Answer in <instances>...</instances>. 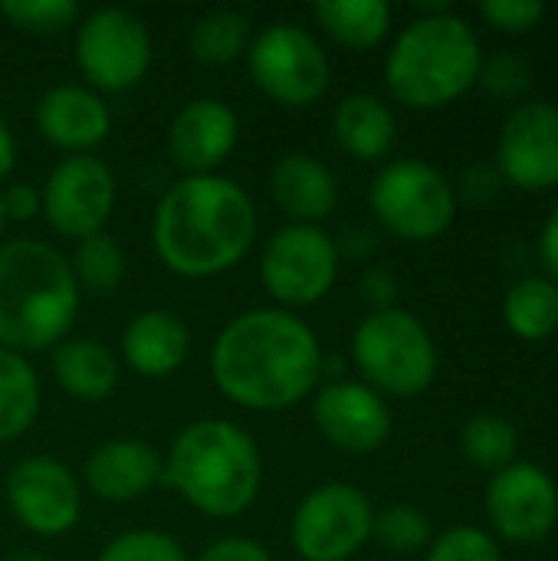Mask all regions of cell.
Here are the masks:
<instances>
[{
    "instance_id": "cell-1",
    "label": "cell",
    "mask_w": 558,
    "mask_h": 561,
    "mask_svg": "<svg viewBox=\"0 0 558 561\" xmlns=\"http://www.w3.org/2000/svg\"><path fill=\"white\" fill-rule=\"evenodd\" d=\"M210 371L220 394L250 411H286L306 401L322 375L316 332L283 309L237 316L214 342Z\"/></svg>"
},
{
    "instance_id": "cell-2",
    "label": "cell",
    "mask_w": 558,
    "mask_h": 561,
    "mask_svg": "<svg viewBox=\"0 0 558 561\" xmlns=\"http://www.w3.org/2000/svg\"><path fill=\"white\" fill-rule=\"evenodd\" d=\"M257 237V207L250 194L220 174L174 181L151 224L158 260L187 279H207L234 270Z\"/></svg>"
},
{
    "instance_id": "cell-3",
    "label": "cell",
    "mask_w": 558,
    "mask_h": 561,
    "mask_svg": "<svg viewBox=\"0 0 558 561\" xmlns=\"http://www.w3.org/2000/svg\"><path fill=\"white\" fill-rule=\"evenodd\" d=\"M79 309V286L62 253L39 240L0 247V348L26 355L56 345Z\"/></svg>"
},
{
    "instance_id": "cell-4",
    "label": "cell",
    "mask_w": 558,
    "mask_h": 561,
    "mask_svg": "<svg viewBox=\"0 0 558 561\" xmlns=\"http://www.w3.org/2000/svg\"><path fill=\"white\" fill-rule=\"evenodd\" d=\"M161 480L197 513L230 519L253 506L263 483V460L253 437L237 424L194 421L174 437Z\"/></svg>"
},
{
    "instance_id": "cell-5",
    "label": "cell",
    "mask_w": 558,
    "mask_h": 561,
    "mask_svg": "<svg viewBox=\"0 0 558 561\" xmlns=\"http://www.w3.org/2000/svg\"><path fill=\"white\" fill-rule=\"evenodd\" d=\"M483 49L474 26L444 10L411 20L385 59L388 92L408 108H444L477 85Z\"/></svg>"
},
{
    "instance_id": "cell-6",
    "label": "cell",
    "mask_w": 558,
    "mask_h": 561,
    "mask_svg": "<svg viewBox=\"0 0 558 561\" xmlns=\"http://www.w3.org/2000/svg\"><path fill=\"white\" fill-rule=\"evenodd\" d=\"M365 385L388 398H418L437 378V345L424 322L405 309L368 312L352 339Z\"/></svg>"
},
{
    "instance_id": "cell-7",
    "label": "cell",
    "mask_w": 558,
    "mask_h": 561,
    "mask_svg": "<svg viewBox=\"0 0 558 561\" xmlns=\"http://www.w3.org/2000/svg\"><path fill=\"white\" fill-rule=\"evenodd\" d=\"M378 224L408 243H428L451 230L457 217L454 181L418 158H401L385 164L368 191Z\"/></svg>"
},
{
    "instance_id": "cell-8",
    "label": "cell",
    "mask_w": 558,
    "mask_h": 561,
    "mask_svg": "<svg viewBox=\"0 0 558 561\" xmlns=\"http://www.w3.org/2000/svg\"><path fill=\"white\" fill-rule=\"evenodd\" d=\"M250 76L260 92H266L280 105H312L329 89V56L312 33L293 23L266 26L250 53Z\"/></svg>"
},
{
    "instance_id": "cell-9",
    "label": "cell",
    "mask_w": 558,
    "mask_h": 561,
    "mask_svg": "<svg viewBox=\"0 0 558 561\" xmlns=\"http://www.w3.org/2000/svg\"><path fill=\"white\" fill-rule=\"evenodd\" d=\"M372 526L375 510L365 490L326 483L299 503L289 536L303 561H349L372 539Z\"/></svg>"
},
{
    "instance_id": "cell-10",
    "label": "cell",
    "mask_w": 558,
    "mask_h": 561,
    "mask_svg": "<svg viewBox=\"0 0 558 561\" xmlns=\"http://www.w3.org/2000/svg\"><path fill=\"white\" fill-rule=\"evenodd\" d=\"M339 276V250L322 227L289 224L266 240L260 256V279L276 302L312 306Z\"/></svg>"
},
{
    "instance_id": "cell-11",
    "label": "cell",
    "mask_w": 558,
    "mask_h": 561,
    "mask_svg": "<svg viewBox=\"0 0 558 561\" xmlns=\"http://www.w3.org/2000/svg\"><path fill=\"white\" fill-rule=\"evenodd\" d=\"M76 62L86 79L105 92H125L138 85L151 66L148 26L118 7L89 13L76 33Z\"/></svg>"
},
{
    "instance_id": "cell-12",
    "label": "cell",
    "mask_w": 558,
    "mask_h": 561,
    "mask_svg": "<svg viewBox=\"0 0 558 561\" xmlns=\"http://www.w3.org/2000/svg\"><path fill=\"white\" fill-rule=\"evenodd\" d=\"M483 510L500 539L539 546L558 526V483L546 467L516 460L490 477Z\"/></svg>"
},
{
    "instance_id": "cell-13",
    "label": "cell",
    "mask_w": 558,
    "mask_h": 561,
    "mask_svg": "<svg viewBox=\"0 0 558 561\" xmlns=\"http://www.w3.org/2000/svg\"><path fill=\"white\" fill-rule=\"evenodd\" d=\"M43 217L59 237L86 240L102 233L115 207V174L95 154L59 161L43 187Z\"/></svg>"
},
{
    "instance_id": "cell-14",
    "label": "cell",
    "mask_w": 558,
    "mask_h": 561,
    "mask_svg": "<svg viewBox=\"0 0 558 561\" xmlns=\"http://www.w3.org/2000/svg\"><path fill=\"white\" fill-rule=\"evenodd\" d=\"M503 181L526 194L558 187V105L549 99L520 102L497 141V161Z\"/></svg>"
},
{
    "instance_id": "cell-15",
    "label": "cell",
    "mask_w": 558,
    "mask_h": 561,
    "mask_svg": "<svg viewBox=\"0 0 558 561\" xmlns=\"http://www.w3.org/2000/svg\"><path fill=\"white\" fill-rule=\"evenodd\" d=\"M13 516L36 536H62L79 523V483L53 457H26L7 477Z\"/></svg>"
},
{
    "instance_id": "cell-16",
    "label": "cell",
    "mask_w": 558,
    "mask_h": 561,
    "mask_svg": "<svg viewBox=\"0 0 558 561\" xmlns=\"http://www.w3.org/2000/svg\"><path fill=\"white\" fill-rule=\"evenodd\" d=\"M319 434L342 454L365 457L388 444L391 408L365 381H332L312 401Z\"/></svg>"
},
{
    "instance_id": "cell-17",
    "label": "cell",
    "mask_w": 558,
    "mask_h": 561,
    "mask_svg": "<svg viewBox=\"0 0 558 561\" xmlns=\"http://www.w3.org/2000/svg\"><path fill=\"white\" fill-rule=\"evenodd\" d=\"M237 145V115L220 99H194L187 102L168 131V151L187 178L194 174H214L217 164L227 161V154Z\"/></svg>"
},
{
    "instance_id": "cell-18",
    "label": "cell",
    "mask_w": 558,
    "mask_h": 561,
    "mask_svg": "<svg viewBox=\"0 0 558 561\" xmlns=\"http://www.w3.org/2000/svg\"><path fill=\"white\" fill-rule=\"evenodd\" d=\"M36 128L49 145L86 154L89 148L105 141L112 115L95 92L82 85H56L36 105Z\"/></svg>"
},
{
    "instance_id": "cell-19",
    "label": "cell",
    "mask_w": 558,
    "mask_h": 561,
    "mask_svg": "<svg viewBox=\"0 0 558 561\" xmlns=\"http://www.w3.org/2000/svg\"><path fill=\"white\" fill-rule=\"evenodd\" d=\"M270 191L286 217L309 227H319V220H326L339 204L335 174L319 158L303 151H289L273 164Z\"/></svg>"
},
{
    "instance_id": "cell-20",
    "label": "cell",
    "mask_w": 558,
    "mask_h": 561,
    "mask_svg": "<svg viewBox=\"0 0 558 561\" xmlns=\"http://www.w3.org/2000/svg\"><path fill=\"white\" fill-rule=\"evenodd\" d=\"M158 480L161 460L145 440H109L86 463V483L105 503H132Z\"/></svg>"
},
{
    "instance_id": "cell-21",
    "label": "cell",
    "mask_w": 558,
    "mask_h": 561,
    "mask_svg": "<svg viewBox=\"0 0 558 561\" xmlns=\"http://www.w3.org/2000/svg\"><path fill=\"white\" fill-rule=\"evenodd\" d=\"M122 352L128 368L145 378H168L174 375L191 352L187 325L168 309H148L125 325Z\"/></svg>"
},
{
    "instance_id": "cell-22",
    "label": "cell",
    "mask_w": 558,
    "mask_h": 561,
    "mask_svg": "<svg viewBox=\"0 0 558 561\" xmlns=\"http://www.w3.org/2000/svg\"><path fill=\"white\" fill-rule=\"evenodd\" d=\"M332 135L352 158L378 161L395 148L398 122L385 99H378L372 92H355L335 105Z\"/></svg>"
},
{
    "instance_id": "cell-23",
    "label": "cell",
    "mask_w": 558,
    "mask_h": 561,
    "mask_svg": "<svg viewBox=\"0 0 558 561\" xmlns=\"http://www.w3.org/2000/svg\"><path fill=\"white\" fill-rule=\"evenodd\" d=\"M53 375L62 391L79 401H105L118 385L115 355L95 339L62 342L53 355Z\"/></svg>"
},
{
    "instance_id": "cell-24",
    "label": "cell",
    "mask_w": 558,
    "mask_h": 561,
    "mask_svg": "<svg viewBox=\"0 0 558 561\" xmlns=\"http://www.w3.org/2000/svg\"><path fill=\"white\" fill-rule=\"evenodd\" d=\"M312 13L322 33L349 49H372L391 30V7L385 0H322Z\"/></svg>"
},
{
    "instance_id": "cell-25",
    "label": "cell",
    "mask_w": 558,
    "mask_h": 561,
    "mask_svg": "<svg viewBox=\"0 0 558 561\" xmlns=\"http://www.w3.org/2000/svg\"><path fill=\"white\" fill-rule=\"evenodd\" d=\"M503 322L523 342L558 335V283L549 276H523L503 296Z\"/></svg>"
},
{
    "instance_id": "cell-26",
    "label": "cell",
    "mask_w": 558,
    "mask_h": 561,
    "mask_svg": "<svg viewBox=\"0 0 558 561\" xmlns=\"http://www.w3.org/2000/svg\"><path fill=\"white\" fill-rule=\"evenodd\" d=\"M39 414V378L16 352L0 348V444L23 437Z\"/></svg>"
},
{
    "instance_id": "cell-27",
    "label": "cell",
    "mask_w": 558,
    "mask_h": 561,
    "mask_svg": "<svg viewBox=\"0 0 558 561\" xmlns=\"http://www.w3.org/2000/svg\"><path fill=\"white\" fill-rule=\"evenodd\" d=\"M460 454L487 473H500L520 460V431L510 417L480 411L460 431Z\"/></svg>"
},
{
    "instance_id": "cell-28",
    "label": "cell",
    "mask_w": 558,
    "mask_h": 561,
    "mask_svg": "<svg viewBox=\"0 0 558 561\" xmlns=\"http://www.w3.org/2000/svg\"><path fill=\"white\" fill-rule=\"evenodd\" d=\"M250 43V20L237 10H214L191 26V56L201 66H227Z\"/></svg>"
},
{
    "instance_id": "cell-29",
    "label": "cell",
    "mask_w": 558,
    "mask_h": 561,
    "mask_svg": "<svg viewBox=\"0 0 558 561\" xmlns=\"http://www.w3.org/2000/svg\"><path fill=\"white\" fill-rule=\"evenodd\" d=\"M69 266H72L79 293L86 289L92 296H109L118 289L125 276V253L109 233H95V237L79 240Z\"/></svg>"
},
{
    "instance_id": "cell-30",
    "label": "cell",
    "mask_w": 558,
    "mask_h": 561,
    "mask_svg": "<svg viewBox=\"0 0 558 561\" xmlns=\"http://www.w3.org/2000/svg\"><path fill=\"white\" fill-rule=\"evenodd\" d=\"M431 519L418 510V506H388L385 513L375 516L372 526V539H378V546H385L395 556H411L428 549L431 539Z\"/></svg>"
},
{
    "instance_id": "cell-31",
    "label": "cell",
    "mask_w": 558,
    "mask_h": 561,
    "mask_svg": "<svg viewBox=\"0 0 558 561\" xmlns=\"http://www.w3.org/2000/svg\"><path fill=\"white\" fill-rule=\"evenodd\" d=\"M0 13L26 33L53 36L69 30L79 20V7L72 0H7L0 3Z\"/></svg>"
},
{
    "instance_id": "cell-32",
    "label": "cell",
    "mask_w": 558,
    "mask_h": 561,
    "mask_svg": "<svg viewBox=\"0 0 558 561\" xmlns=\"http://www.w3.org/2000/svg\"><path fill=\"white\" fill-rule=\"evenodd\" d=\"M477 85L493 99H523L533 85V69L520 53L503 49V53L483 56Z\"/></svg>"
},
{
    "instance_id": "cell-33",
    "label": "cell",
    "mask_w": 558,
    "mask_h": 561,
    "mask_svg": "<svg viewBox=\"0 0 558 561\" xmlns=\"http://www.w3.org/2000/svg\"><path fill=\"white\" fill-rule=\"evenodd\" d=\"M424 561H503L497 539L480 526H454L428 546Z\"/></svg>"
},
{
    "instance_id": "cell-34",
    "label": "cell",
    "mask_w": 558,
    "mask_h": 561,
    "mask_svg": "<svg viewBox=\"0 0 558 561\" xmlns=\"http://www.w3.org/2000/svg\"><path fill=\"white\" fill-rule=\"evenodd\" d=\"M99 561H187V556L164 533H125L102 549Z\"/></svg>"
},
{
    "instance_id": "cell-35",
    "label": "cell",
    "mask_w": 558,
    "mask_h": 561,
    "mask_svg": "<svg viewBox=\"0 0 558 561\" xmlns=\"http://www.w3.org/2000/svg\"><path fill=\"white\" fill-rule=\"evenodd\" d=\"M503 187H506V181H503L500 168L490 164V161L467 164L460 171V178L454 181L457 204H467V207H487V204H493L503 194Z\"/></svg>"
},
{
    "instance_id": "cell-36",
    "label": "cell",
    "mask_w": 558,
    "mask_h": 561,
    "mask_svg": "<svg viewBox=\"0 0 558 561\" xmlns=\"http://www.w3.org/2000/svg\"><path fill=\"white\" fill-rule=\"evenodd\" d=\"M480 16L500 33H529L546 16V3H539V0H483Z\"/></svg>"
},
{
    "instance_id": "cell-37",
    "label": "cell",
    "mask_w": 558,
    "mask_h": 561,
    "mask_svg": "<svg viewBox=\"0 0 558 561\" xmlns=\"http://www.w3.org/2000/svg\"><path fill=\"white\" fill-rule=\"evenodd\" d=\"M362 299L372 306V312H385L395 309L398 299V279L388 266H372L362 276Z\"/></svg>"
},
{
    "instance_id": "cell-38",
    "label": "cell",
    "mask_w": 558,
    "mask_h": 561,
    "mask_svg": "<svg viewBox=\"0 0 558 561\" xmlns=\"http://www.w3.org/2000/svg\"><path fill=\"white\" fill-rule=\"evenodd\" d=\"M197 561H273V559H270V552H266L260 542L243 539V536H230V539H220V542L207 546Z\"/></svg>"
},
{
    "instance_id": "cell-39",
    "label": "cell",
    "mask_w": 558,
    "mask_h": 561,
    "mask_svg": "<svg viewBox=\"0 0 558 561\" xmlns=\"http://www.w3.org/2000/svg\"><path fill=\"white\" fill-rule=\"evenodd\" d=\"M339 256H349V260H368L375 250H378V233L365 224H349L339 230V237H332Z\"/></svg>"
},
{
    "instance_id": "cell-40",
    "label": "cell",
    "mask_w": 558,
    "mask_h": 561,
    "mask_svg": "<svg viewBox=\"0 0 558 561\" xmlns=\"http://www.w3.org/2000/svg\"><path fill=\"white\" fill-rule=\"evenodd\" d=\"M0 197H3V214L10 220H33L43 210L39 191H33L30 184H10Z\"/></svg>"
},
{
    "instance_id": "cell-41",
    "label": "cell",
    "mask_w": 558,
    "mask_h": 561,
    "mask_svg": "<svg viewBox=\"0 0 558 561\" xmlns=\"http://www.w3.org/2000/svg\"><path fill=\"white\" fill-rule=\"evenodd\" d=\"M539 260L546 266V276L558 283V204L549 210L539 230Z\"/></svg>"
},
{
    "instance_id": "cell-42",
    "label": "cell",
    "mask_w": 558,
    "mask_h": 561,
    "mask_svg": "<svg viewBox=\"0 0 558 561\" xmlns=\"http://www.w3.org/2000/svg\"><path fill=\"white\" fill-rule=\"evenodd\" d=\"M13 164H16V141H13L10 125L0 118V181L13 171Z\"/></svg>"
},
{
    "instance_id": "cell-43",
    "label": "cell",
    "mask_w": 558,
    "mask_h": 561,
    "mask_svg": "<svg viewBox=\"0 0 558 561\" xmlns=\"http://www.w3.org/2000/svg\"><path fill=\"white\" fill-rule=\"evenodd\" d=\"M7 561H46L39 552H30V549H20V552H13Z\"/></svg>"
},
{
    "instance_id": "cell-44",
    "label": "cell",
    "mask_w": 558,
    "mask_h": 561,
    "mask_svg": "<svg viewBox=\"0 0 558 561\" xmlns=\"http://www.w3.org/2000/svg\"><path fill=\"white\" fill-rule=\"evenodd\" d=\"M3 220H7V214H3V197H0V230H3Z\"/></svg>"
}]
</instances>
